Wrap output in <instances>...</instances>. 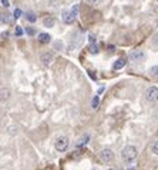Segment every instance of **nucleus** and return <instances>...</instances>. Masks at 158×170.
<instances>
[{
	"label": "nucleus",
	"mask_w": 158,
	"mask_h": 170,
	"mask_svg": "<svg viewBox=\"0 0 158 170\" xmlns=\"http://www.w3.org/2000/svg\"><path fill=\"white\" fill-rule=\"evenodd\" d=\"M121 156L126 161H133L135 157L138 156V150H137V147L135 146H127L123 149L121 151Z\"/></svg>",
	"instance_id": "1"
},
{
	"label": "nucleus",
	"mask_w": 158,
	"mask_h": 170,
	"mask_svg": "<svg viewBox=\"0 0 158 170\" xmlns=\"http://www.w3.org/2000/svg\"><path fill=\"white\" fill-rule=\"evenodd\" d=\"M54 147H56L57 151H66L69 149V139L64 136L59 137L56 140V143H54Z\"/></svg>",
	"instance_id": "2"
},
{
	"label": "nucleus",
	"mask_w": 158,
	"mask_h": 170,
	"mask_svg": "<svg viewBox=\"0 0 158 170\" xmlns=\"http://www.w3.org/2000/svg\"><path fill=\"white\" fill-rule=\"evenodd\" d=\"M158 97V87L157 86H151L147 89L145 92V99L148 100V102H155Z\"/></svg>",
	"instance_id": "3"
},
{
	"label": "nucleus",
	"mask_w": 158,
	"mask_h": 170,
	"mask_svg": "<svg viewBox=\"0 0 158 170\" xmlns=\"http://www.w3.org/2000/svg\"><path fill=\"white\" fill-rule=\"evenodd\" d=\"M130 59L134 61V63H137V61H143L145 59V53L143 52V50H140V49L131 50L130 52Z\"/></svg>",
	"instance_id": "4"
},
{
	"label": "nucleus",
	"mask_w": 158,
	"mask_h": 170,
	"mask_svg": "<svg viewBox=\"0 0 158 170\" xmlns=\"http://www.w3.org/2000/svg\"><path fill=\"white\" fill-rule=\"evenodd\" d=\"M40 60H42V63L44 64V66H50L51 63H53V60H54V54L50 53V52L43 53L42 56H40Z\"/></svg>",
	"instance_id": "5"
},
{
	"label": "nucleus",
	"mask_w": 158,
	"mask_h": 170,
	"mask_svg": "<svg viewBox=\"0 0 158 170\" xmlns=\"http://www.w3.org/2000/svg\"><path fill=\"white\" fill-rule=\"evenodd\" d=\"M100 157H101L103 161H113V159H114V154H113V151L110 150V149H104V150H101V153H100Z\"/></svg>",
	"instance_id": "6"
},
{
	"label": "nucleus",
	"mask_w": 158,
	"mask_h": 170,
	"mask_svg": "<svg viewBox=\"0 0 158 170\" xmlns=\"http://www.w3.org/2000/svg\"><path fill=\"white\" fill-rule=\"evenodd\" d=\"M0 22L2 23H6V24H10L13 22V16L9 12H3V13H0Z\"/></svg>",
	"instance_id": "7"
},
{
	"label": "nucleus",
	"mask_w": 158,
	"mask_h": 170,
	"mask_svg": "<svg viewBox=\"0 0 158 170\" xmlns=\"http://www.w3.org/2000/svg\"><path fill=\"white\" fill-rule=\"evenodd\" d=\"M9 97H10V90L2 87V89H0V103H3V102H6V100H9Z\"/></svg>",
	"instance_id": "8"
},
{
	"label": "nucleus",
	"mask_w": 158,
	"mask_h": 170,
	"mask_svg": "<svg viewBox=\"0 0 158 170\" xmlns=\"http://www.w3.org/2000/svg\"><path fill=\"white\" fill-rule=\"evenodd\" d=\"M74 20H76V17L70 13V10L69 12H64V14H63V22H64V23L71 24V23H74Z\"/></svg>",
	"instance_id": "9"
},
{
	"label": "nucleus",
	"mask_w": 158,
	"mask_h": 170,
	"mask_svg": "<svg viewBox=\"0 0 158 170\" xmlns=\"http://www.w3.org/2000/svg\"><path fill=\"white\" fill-rule=\"evenodd\" d=\"M51 40V36L47 33H40L39 34V42L43 43V44H47V43H50Z\"/></svg>",
	"instance_id": "10"
},
{
	"label": "nucleus",
	"mask_w": 158,
	"mask_h": 170,
	"mask_svg": "<svg viewBox=\"0 0 158 170\" xmlns=\"http://www.w3.org/2000/svg\"><path fill=\"white\" fill-rule=\"evenodd\" d=\"M124 66H126V59L121 57V59H118V60L113 64V69H114V70H120V69H123Z\"/></svg>",
	"instance_id": "11"
},
{
	"label": "nucleus",
	"mask_w": 158,
	"mask_h": 170,
	"mask_svg": "<svg viewBox=\"0 0 158 170\" xmlns=\"http://www.w3.org/2000/svg\"><path fill=\"white\" fill-rule=\"evenodd\" d=\"M90 52L98 53V47H97V44H96V39H94V36H90Z\"/></svg>",
	"instance_id": "12"
},
{
	"label": "nucleus",
	"mask_w": 158,
	"mask_h": 170,
	"mask_svg": "<svg viewBox=\"0 0 158 170\" xmlns=\"http://www.w3.org/2000/svg\"><path fill=\"white\" fill-rule=\"evenodd\" d=\"M43 24H44L46 27H53V26L56 24V19H54V17H44Z\"/></svg>",
	"instance_id": "13"
},
{
	"label": "nucleus",
	"mask_w": 158,
	"mask_h": 170,
	"mask_svg": "<svg viewBox=\"0 0 158 170\" xmlns=\"http://www.w3.org/2000/svg\"><path fill=\"white\" fill-rule=\"evenodd\" d=\"M89 140H90V136H89V134H86V136H83L81 139H80V142L76 143V146H77V147H83V146H86V144L89 143Z\"/></svg>",
	"instance_id": "14"
},
{
	"label": "nucleus",
	"mask_w": 158,
	"mask_h": 170,
	"mask_svg": "<svg viewBox=\"0 0 158 170\" xmlns=\"http://www.w3.org/2000/svg\"><path fill=\"white\" fill-rule=\"evenodd\" d=\"M26 19H27V22H30V23H34V22L37 20V17H36V14L33 13V12H29V13L26 14Z\"/></svg>",
	"instance_id": "15"
},
{
	"label": "nucleus",
	"mask_w": 158,
	"mask_h": 170,
	"mask_svg": "<svg viewBox=\"0 0 158 170\" xmlns=\"http://www.w3.org/2000/svg\"><path fill=\"white\" fill-rule=\"evenodd\" d=\"M79 10H80V6H79V5H76V6H73V7L70 9V13L73 14L74 17H77V14H79Z\"/></svg>",
	"instance_id": "16"
},
{
	"label": "nucleus",
	"mask_w": 158,
	"mask_h": 170,
	"mask_svg": "<svg viewBox=\"0 0 158 170\" xmlns=\"http://www.w3.org/2000/svg\"><path fill=\"white\" fill-rule=\"evenodd\" d=\"M91 104H93V109H97L98 104H100V97H98V96H94V97H93V102H91Z\"/></svg>",
	"instance_id": "17"
},
{
	"label": "nucleus",
	"mask_w": 158,
	"mask_h": 170,
	"mask_svg": "<svg viewBox=\"0 0 158 170\" xmlns=\"http://www.w3.org/2000/svg\"><path fill=\"white\" fill-rule=\"evenodd\" d=\"M157 150H158V143H157V142H154L153 144H151V151H153L154 154H157V153H158Z\"/></svg>",
	"instance_id": "18"
},
{
	"label": "nucleus",
	"mask_w": 158,
	"mask_h": 170,
	"mask_svg": "<svg viewBox=\"0 0 158 170\" xmlns=\"http://www.w3.org/2000/svg\"><path fill=\"white\" fill-rule=\"evenodd\" d=\"M20 16H22V10L16 9V10H14V13H13V17H14V19H19Z\"/></svg>",
	"instance_id": "19"
},
{
	"label": "nucleus",
	"mask_w": 158,
	"mask_h": 170,
	"mask_svg": "<svg viewBox=\"0 0 158 170\" xmlns=\"http://www.w3.org/2000/svg\"><path fill=\"white\" fill-rule=\"evenodd\" d=\"M14 34H16V36H22V34H23V30H22V27H19V26H16V30H14Z\"/></svg>",
	"instance_id": "20"
},
{
	"label": "nucleus",
	"mask_w": 158,
	"mask_h": 170,
	"mask_svg": "<svg viewBox=\"0 0 158 170\" xmlns=\"http://www.w3.org/2000/svg\"><path fill=\"white\" fill-rule=\"evenodd\" d=\"M54 49H56V50H61V49H63V43H61V42H56V43H54Z\"/></svg>",
	"instance_id": "21"
},
{
	"label": "nucleus",
	"mask_w": 158,
	"mask_h": 170,
	"mask_svg": "<svg viewBox=\"0 0 158 170\" xmlns=\"http://www.w3.org/2000/svg\"><path fill=\"white\" fill-rule=\"evenodd\" d=\"M157 70H158V67H157V66H154L153 69H151V76L157 77Z\"/></svg>",
	"instance_id": "22"
},
{
	"label": "nucleus",
	"mask_w": 158,
	"mask_h": 170,
	"mask_svg": "<svg viewBox=\"0 0 158 170\" xmlns=\"http://www.w3.org/2000/svg\"><path fill=\"white\" fill-rule=\"evenodd\" d=\"M26 33L30 34V36H33V34L36 33V32H34V29H27V30H26Z\"/></svg>",
	"instance_id": "23"
},
{
	"label": "nucleus",
	"mask_w": 158,
	"mask_h": 170,
	"mask_svg": "<svg viewBox=\"0 0 158 170\" xmlns=\"http://www.w3.org/2000/svg\"><path fill=\"white\" fill-rule=\"evenodd\" d=\"M2 5L5 6V7H9L10 3H9V0H2Z\"/></svg>",
	"instance_id": "24"
},
{
	"label": "nucleus",
	"mask_w": 158,
	"mask_h": 170,
	"mask_svg": "<svg viewBox=\"0 0 158 170\" xmlns=\"http://www.w3.org/2000/svg\"><path fill=\"white\" fill-rule=\"evenodd\" d=\"M87 2H89V3H91V5H96V3H98L100 0H87Z\"/></svg>",
	"instance_id": "25"
},
{
	"label": "nucleus",
	"mask_w": 158,
	"mask_h": 170,
	"mask_svg": "<svg viewBox=\"0 0 158 170\" xmlns=\"http://www.w3.org/2000/svg\"><path fill=\"white\" fill-rule=\"evenodd\" d=\"M49 2H50L51 5H54V6H56V5H57V2H59V0H49Z\"/></svg>",
	"instance_id": "26"
}]
</instances>
